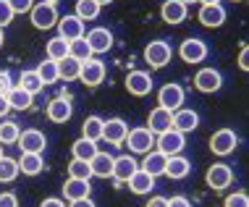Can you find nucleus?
<instances>
[{
    "label": "nucleus",
    "instance_id": "nucleus-1",
    "mask_svg": "<svg viewBox=\"0 0 249 207\" xmlns=\"http://www.w3.org/2000/svg\"><path fill=\"white\" fill-rule=\"evenodd\" d=\"M58 0H45V3H35V8L29 11L32 16V26L35 29H53V26L58 24V8H55Z\"/></svg>",
    "mask_w": 249,
    "mask_h": 207
},
{
    "label": "nucleus",
    "instance_id": "nucleus-2",
    "mask_svg": "<svg viewBox=\"0 0 249 207\" xmlns=\"http://www.w3.org/2000/svg\"><path fill=\"white\" fill-rule=\"evenodd\" d=\"M173 58V48L165 42V39H152L144 48V61L152 66V69H165Z\"/></svg>",
    "mask_w": 249,
    "mask_h": 207
},
{
    "label": "nucleus",
    "instance_id": "nucleus-3",
    "mask_svg": "<svg viewBox=\"0 0 249 207\" xmlns=\"http://www.w3.org/2000/svg\"><path fill=\"white\" fill-rule=\"evenodd\" d=\"M184 100H186L184 86L173 84V82L163 84V86H160V92H158V105H160V108H165V110H171V113H176L181 105H184Z\"/></svg>",
    "mask_w": 249,
    "mask_h": 207
},
{
    "label": "nucleus",
    "instance_id": "nucleus-4",
    "mask_svg": "<svg viewBox=\"0 0 249 207\" xmlns=\"http://www.w3.org/2000/svg\"><path fill=\"white\" fill-rule=\"evenodd\" d=\"M87 45H89L92 55H103V52H107L113 48V32L107 29V26H95V29H89L84 34Z\"/></svg>",
    "mask_w": 249,
    "mask_h": 207
},
{
    "label": "nucleus",
    "instance_id": "nucleus-5",
    "mask_svg": "<svg viewBox=\"0 0 249 207\" xmlns=\"http://www.w3.org/2000/svg\"><path fill=\"white\" fill-rule=\"evenodd\" d=\"M205 181H207V186H210V189H215V191L231 186V184H233V171H231V165H228V163H215V165H210V168H207V173H205Z\"/></svg>",
    "mask_w": 249,
    "mask_h": 207
},
{
    "label": "nucleus",
    "instance_id": "nucleus-6",
    "mask_svg": "<svg viewBox=\"0 0 249 207\" xmlns=\"http://www.w3.org/2000/svg\"><path fill=\"white\" fill-rule=\"evenodd\" d=\"M178 55H181V61H184V63L197 66V63H202L207 58V45L202 42L199 37H189V39H184V42H181Z\"/></svg>",
    "mask_w": 249,
    "mask_h": 207
},
{
    "label": "nucleus",
    "instance_id": "nucleus-7",
    "mask_svg": "<svg viewBox=\"0 0 249 207\" xmlns=\"http://www.w3.org/2000/svg\"><path fill=\"white\" fill-rule=\"evenodd\" d=\"M155 144H158V152H163L165 157H173V155H181V152H184L186 139H184L181 131L171 129V131H165V134H160L158 139H155Z\"/></svg>",
    "mask_w": 249,
    "mask_h": 207
},
{
    "label": "nucleus",
    "instance_id": "nucleus-8",
    "mask_svg": "<svg viewBox=\"0 0 249 207\" xmlns=\"http://www.w3.org/2000/svg\"><path fill=\"white\" fill-rule=\"evenodd\" d=\"M155 137L150 129H129V137H126V144H129L131 152H137V155H147V152H152L155 147Z\"/></svg>",
    "mask_w": 249,
    "mask_h": 207
},
{
    "label": "nucleus",
    "instance_id": "nucleus-9",
    "mask_svg": "<svg viewBox=\"0 0 249 207\" xmlns=\"http://www.w3.org/2000/svg\"><path fill=\"white\" fill-rule=\"evenodd\" d=\"M236 144H239V137L233 134V129H218V131L210 137V150H213L218 157L231 155V152L236 150Z\"/></svg>",
    "mask_w": 249,
    "mask_h": 207
},
{
    "label": "nucleus",
    "instance_id": "nucleus-10",
    "mask_svg": "<svg viewBox=\"0 0 249 207\" xmlns=\"http://www.w3.org/2000/svg\"><path fill=\"white\" fill-rule=\"evenodd\" d=\"M152 86H155V79L147 71H129V76H126V89L134 97H147L152 92Z\"/></svg>",
    "mask_w": 249,
    "mask_h": 207
},
{
    "label": "nucleus",
    "instance_id": "nucleus-11",
    "mask_svg": "<svg viewBox=\"0 0 249 207\" xmlns=\"http://www.w3.org/2000/svg\"><path fill=\"white\" fill-rule=\"evenodd\" d=\"M194 86H197L202 95H213V92H220L223 76H220L218 69H199L197 76H194Z\"/></svg>",
    "mask_w": 249,
    "mask_h": 207
},
{
    "label": "nucleus",
    "instance_id": "nucleus-12",
    "mask_svg": "<svg viewBox=\"0 0 249 207\" xmlns=\"http://www.w3.org/2000/svg\"><path fill=\"white\" fill-rule=\"evenodd\" d=\"M18 150L21 152H35V155H42L45 147H48V139L39 129H24L21 134H18Z\"/></svg>",
    "mask_w": 249,
    "mask_h": 207
},
{
    "label": "nucleus",
    "instance_id": "nucleus-13",
    "mask_svg": "<svg viewBox=\"0 0 249 207\" xmlns=\"http://www.w3.org/2000/svg\"><path fill=\"white\" fill-rule=\"evenodd\" d=\"M58 37H63L66 42H73V39H82L84 37V21L73 13V16H63L58 18Z\"/></svg>",
    "mask_w": 249,
    "mask_h": 207
},
{
    "label": "nucleus",
    "instance_id": "nucleus-14",
    "mask_svg": "<svg viewBox=\"0 0 249 207\" xmlns=\"http://www.w3.org/2000/svg\"><path fill=\"white\" fill-rule=\"evenodd\" d=\"M129 137V123L124 118H107L103 123V139L110 144H124Z\"/></svg>",
    "mask_w": 249,
    "mask_h": 207
},
{
    "label": "nucleus",
    "instance_id": "nucleus-15",
    "mask_svg": "<svg viewBox=\"0 0 249 207\" xmlns=\"http://www.w3.org/2000/svg\"><path fill=\"white\" fill-rule=\"evenodd\" d=\"M147 129H150L155 137H160V134H165V131H171V129H173V113L158 105L155 110H150V118H147Z\"/></svg>",
    "mask_w": 249,
    "mask_h": 207
},
{
    "label": "nucleus",
    "instance_id": "nucleus-16",
    "mask_svg": "<svg viewBox=\"0 0 249 207\" xmlns=\"http://www.w3.org/2000/svg\"><path fill=\"white\" fill-rule=\"evenodd\" d=\"M79 79H82V84H87V86L103 84V82H105V63L97 61V58H89V61H84Z\"/></svg>",
    "mask_w": 249,
    "mask_h": 207
},
{
    "label": "nucleus",
    "instance_id": "nucleus-17",
    "mask_svg": "<svg viewBox=\"0 0 249 207\" xmlns=\"http://www.w3.org/2000/svg\"><path fill=\"white\" fill-rule=\"evenodd\" d=\"M48 118L53 123H66L69 118L73 116V105L69 103V97L66 95H60V97H53L50 103H48Z\"/></svg>",
    "mask_w": 249,
    "mask_h": 207
},
{
    "label": "nucleus",
    "instance_id": "nucleus-18",
    "mask_svg": "<svg viewBox=\"0 0 249 207\" xmlns=\"http://www.w3.org/2000/svg\"><path fill=\"white\" fill-rule=\"evenodd\" d=\"M139 171V163L134 160L131 155H121L116 157V163H113V181L116 184H129V178L134 176V173Z\"/></svg>",
    "mask_w": 249,
    "mask_h": 207
},
{
    "label": "nucleus",
    "instance_id": "nucleus-19",
    "mask_svg": "<svg viewBox=\"0 0 249 207\" xmlns=\"http://www.w3.org/2000/svg\"><path fill=\"white\" fill-rule=\"evenodd\" d=\"M197 18H199L202 26H207V29H218V26H223V21H226V8L220 3L218 5H202Z\"/></svg>",
    "mask_w": 249,
    "mask_h": 207
},
{
    "label": "nucleus",
    "instance_id": "nucleus-20",
    "mask_svg": "<svg viewBox=\"0 0 249 207\" xmlns=\"http://www.w3.org/2000/svg\"><path fill=\"white\" fill-rule=\"evenodd\" d=\"M165 165H168V157L163 155V152L152 150V152L144 155V160L139 163V168H142L144 173H150L152 178H158V176H165Z\"/></svg>",
    "mask_w": 249,
    "mask_h": 207
},
{
    "label": "nucleus",
    "instance_id": "nucleus-21",
    "mask_svg": "<svg viewBox=\"0 0 249 207\" xmlns=\"http://www.w3.org/2000/svg\"><path fill=\"white\" fill-rule=\"evenodd\" d=\"M186 8L189 5L186 3H181V0H165L163 3V8H160V16H163V21L165 24H181L186 18Z\"/></svg>",
    "mask_w": 249,
    "mask_h": 207
},
{
    "label": "nucleus",
    "instance_id": "nucleus-22",
    "mask_svg": "<svg viewBox=\"0 0 249 207\" xmlns=\"http://www.w3.org/2000/svg\"><path fill=\"white\" fill-rule=\"evenodd\" d=\"M199 126V116L189 108H178L176 113H173V129L181 131V134H189V131H194Z\"/></svg>",
    "mask_w": 249,
    "mask_h": 207
},
{
    "label": "nucleus",
    "instance_id": "nucleus-23",
    "mask_svg": "<svg viewBox=\"0 0 249 207\" xmlns=\"http://www.w3.org/2000/svg\"><path fill=\"white\" fill-rule=\"evenodd\" d=\"M16 163H18V173H24V176H39L45 171L42 155H35V152H21V157Z\"/></svg>",
    "mask_w": 249,
    "mask_h": 207
},
{
    "label": "nucleus",
    "instance_id": "nucleus-24",
    "mask_svg": "<svg viewBox=\"0 0 249 207\" xmlns=\"http://www.w3.org/2000/svg\"><path fill=\"white\" fill-rule=\"evenodd\" d=\"M192 173V163L186 160L184 155H173L168 157V165H165V176L173 178V181H181V178H186Z\"/></svg>",
    "mask_w": 249,
    "mask_h": 207
},
{
    "label": "nucleus",
    "instance_id": "nucleus-25",
    "mask_svg": "<svg viewBox=\"0 0 249 207\" xmlns=\"http://www.w3.org/2000/svg\"><path fill=\"white\" fill-rule=\"evenodd\" d=\"M92 194V186L89 181H79V178H69V181L63 184V199H69V202H76V199H87Z\"/></svg>",
    "mask_w": 249,
    "mask_h": 207
},
{
    "label": "nucleus",
    "instance_id": "nucleus-26",
    "mask_svg": "<svg viewBox=\"0 0 249 207\" xmlns=\"http://www.w3.org/2000/svg\"><path fill=\"white\" fill-rule=\"evenodd\" d=\"M113 163H116V157H113V155H107V152H97V155L89 160L92 176H97V178H110V176H113Z\"/></svg>",
    "mask_w": 249,
    "mask_h": 207
},
{
    "label": "nucleus",
    "instance_id": "nucleus-27",
    "mask_svg": "<svg viewBox=\"0 0 249 207\" xmlns=\"http://www.w3.org/2000/svg\"><path fill=\"white\" fill-rule=\"evenodd\" d=\"M97 142H92V139H84V137H79L76 142L71 144V155L73 160H84V163H89L92 157L97 155Z\"/></svg>",
    "mask_w": 249,
    "mask_h": 207
},
{
    "label": "nucleus",
    "instance_id": "nucleus-28",
    "mask_svg": "<svg viewBox=\"0 0 249 207\" xmlns=\"http://www.w3.org/2000/svg\"><path fill=\"white\" fill-rule=\"evenodd\" d=\"M129 189L134 191V194H150V191L155 189V178L150 176V173H144L142 168H139L137 173H134V176L129 178Z\"/></svg>",
    "mask_w": 249,
    "mask_h": 207
},
{
    "label": "nucleus",
    "instance_id": "nucleus-29",
    "mask_svg": "<svg viewBox=\"0 0 249 207\" xmlns=\"http://www.w3.org/2000/svg\"><path fill=\"white\" fill-rule=\"evenodd\" d=\"M5 100H8V108L11 110H29L32 108V97L29 92H24L21 86H13V89L8 92V95H5Z\"/></svg>",
    "mask_w": 249,
    "mask_h": 207
},
{
    "label": "nucleus",
    "instance_id": "nucleus-30",
    "mask_svg": "<svg viewBox=\"0 0 249 207\" xmlns=\"http://www.w3.org/2000/svg\"><path fill=\"white\" fill-rule=\"evenodd\" d=\"M18 86L35 97V95H39V92L45 89V82L37 76V71H21V76H18Z\"/></svg>",
    "mask_w": 249,
    "mask_h": 207
},
{
    "label": "nucleus",
    "instance_id": "nucleus-31",
    "mask_svg": "<svg viewBox=\"0 0 249 207\" xmlns=\"http://www.w3.org/2000/svg\"><path fill=\"white\" fill-rule=\"evenodd\" d=\"M45 52H48L50 61L60 63L63 58H69V42H66L63 37H53V39H48V45H45Z\"/></svg>",
    "mask_w": 249,
    "mask_h": 207
},
{
    "label": "nucleus",
    "instance_id": "nucleus-32",
    "mask_svg": "<svg viewBox=\"0 0 249 207\" xmlns=\"http://www.w3.org/2000/svg\"><path fill=\"white\" fill-rule=\"evenodd\" d=\"M79 73H82V63L76 61V58H63V61L58 63V79H66V82H73V79H79Z\"/></svg>",
    "mask_w": 249,
    "mask_h": 207
},
{
    "label": "nucleus",
    "instance_id": "nucleus-33",
    "mask_svg": "<svg viewBox=\"0 0 249 207\" xmlns=\"http://www.w3.org/2000/svg\"><path fill=\"white\" fill-rule=\"evenodd\" d=\"M103 123L105 121L100 116H89L82 123V137L84 139H92V142H100V139H103Z\"/></svg>",
    "mask_w": 249,
    "mask_h": 207
},
{
    "label": "nucleus",
    "instance_id": "nucleus-34",
    "mask_svg": "<svg viewBox=\"0 0 249 207\" xmlns=\"http://www.w3.org/2000/svg\"><path fill=\"white\" fill-rule=\"evenodd\" d=\"M100 8H103V5H100L97 0H76V16L82 18V21H95L100 16Z\"/></svg>",
    "mask_w": 249,
    "mask_h": 207
},
{
    "label": "nucleus",
    "instance_id": "nucleus-35",
    "mask_svg": "<svg viewBox=\"0 0 249 207\" xmlns=\"http://www.w3.org/2000/svg\"><path fill=\"white\" fill-rule=\"evenodd\" d=\"M35 71H37V76L45 82V86L58 82V63L50 61V58H48V61H39V66H37Z\"/></svg>",
    "mask_w": 249,
    "mask_h": 207
},
{
    "label": "nucleus",
    "instance_id": "nucleus-36",
    "mask_svg": "<svg viewBox=\"0 0 249 207\" xmlns=\"http://www.w3.org/2000/svg\"><path fill=\"white\" fill-rule=\"evenodd\" d=\"M18 134H21L18 123L16 121H5L3 118V123H0V144H16Z\"/></svg>",
    "mask_w": 249,
    "mask_h": 207
},
{
    "label": "nucleus",
    "instance_id": "nucleus-37",
    "mask_svg": "<svg viewBox=\"0 0 249 207\" xmlns=\"http://www.w3.org/2000/svg\"><path fill=\"white\" fill-rule=\"evenodd\" d=\"M18 176V163L13 157H0V184H11Z\"/></svg>",
    "mask_w": 249,
    "mask_h": 207
},
{
    "label": "nucleus",
    "instance_id": "nucleus-38",
    "mask_svg": "<svg viewBox=\"0 0 249 207\" xmlns=\"http://www.w3.org/2000/svg\"><path fill=\"white\" fill-rule=\"evenodd\" d=\"M69 55L71 58H76L79 63H84V61H89L92 58V50H89V45H87V39H73V42H69Z\"/></svg>",
    "mask_w": 249,
    "mask_h": 207
},
{
    "label": "nucleus",
    "instance_id": "nucleus-39",
    "mask_svg": "<svg viewBox=\"0 0 249 207\" xmlns=\"http://www.w3.org/2000/svg\"><path fill=\"white\" fill-rule=\"evenodd\" d=\"M69 178H79V181H89L92 178V168L84 160H71L69 163Z\"/></svg>",
    "mask_w": 249,
    "mask_h": 207
},
{
    "label": "nucleus",
    "instance_id": "nucleus-40",
    "mask_svg": "<svg viewBox=\"0 0 249 207\" xmlns=\"http://www.w3.org/2000/svg\"><path fill=\"white\" fill-rule=\"evenodd\" d=\"M223 207H249V197L244 194V191H233V194L226 197Z\"/></svg>",
    "mask_w": 249,
    "mask_h": 207
},
{
    "label": "nucleus",
    "instance_id": "nucleus-41",
    "mask_svg": "<svg viewBox=\"0 0 249 207\" xmlns=\"http://www.w3.org/2000/svg\"><path fill=\"white\" fill-rule=\"evenodd\" d=\"M13 16H16V13L11 11V5H8V0H0V26H8L11 21H13Z\"/></svg>",
    "mask_w": 249,
    "mask_h": 207
},
{
    "label": "nucleus",
    "instance_id": "nucleus-42",
    "mask_svg": "<svg viewBox=\"0 0 249 207\" xmlns=\"http://www.w3.org/2000/svg\"><path fill=\"white\" fill-rule=\"evenodd\" d=\"M8 5L13 13H29L35 8V0H8Z\"/></svg>",
    "mask_w": 249,
    "mask_h": 207
},
{
    "label": "nucleus",
    "instance_id": "nucleus-43",
    "mask_svg": "<svg viewBox=\"0 0 249 207\" xmlns=\"http://www.w3.org/2000/svg\"><path fill=\"white\" fill-rule=\"evenodd\" d=\"M13 89V79L8 71H0V97H5Z\"/></svg>",
    "mask_w": 249,
    "mask_h": 207
},
{
    "label": "nucleus",
    "instance_id": "nucleus-44",
    "mask_svg": "<svg viewBox=\"0 0 249 207\" xmlns=\"http://www.w3.org/2000/svg\"><path fill=\"white\" fill-rule=\"evenodd\" d=\"M0 207H18V197L13 191H3L0 194Z\"/></svg>",
    "mask_w": 249,
    "mask_h": 207
},
{
    "label": "nucleus",
    "instance_id": "nucleus-45",
    "mask_svg": "<svg viewBox=\"0 0 249 207\" xmlns=\"http://www.w3.org/2000/svg\"><path fill=\"white\" fill-rule=\"evenodd\" d=\"M236 63H239V69H241V71H247V73H249V45H244V48L239 50V61H236Z\"/></svg>",
    "mask_w": 249,
    "mask_h": 207
},
{
    "label": "nucleus",
    "instance_id": "nucleus-46",
    "mask_svg": "<svg viewBox=\"0 0 249 207\" xmlns=\"http://www.w3.org/2000/svg\"><path fill=\"white\" fill-rule=\"evenodd\" d=\"M168 207H192V202H189L184 194H176V197L168 199Z\"/></svg>",
    "mask_w": 249,
    "mask_h": 207
},
{
    "label": "nucleus",
    "instance_id": "nucleus-47",
    "mask_svg": "<svg viewBox=\"0 0 249 207\" xmlns=\"http://www.w3.org/2000/svg\"><path fill=\"white\" fill-rule=\"evenodd\" d=\"M39 207H66V199H60V197H48V199H42V205Z\"/></svg>",
    "mask_w": 249,
    "mask_h": 207
},
{
    "label": "nucleus",
    "instance_id": "nucleus-48",
    "mask_svg": "<svg viewBox=\"0 0 249 207\" xmlns=\"http://www.w3.org/2000/svg\"><path fill=\"white\" fill-rule=\"evenodd\" d=\"M144 207H168V199L165 197H152Z\"/></svg>",
    "mask_w": 249,
    "mask_h": 207
},
{
    "label": "nucleus",
    "instance_id": "nucleus-49",
    "mask_svg": "<svg viewBox=\"0 0 249 207\" xmlns=\"http://www.w3.org/2000/svg\"><path fill=\"white\" fill-rule=\"evenodd\" d=\"M69 207H97V205L92 202V197H87V199H76V202H71Z\"/></svg>",
    "mask_w": 249,
    "mask_h": 207
},
{
    "label": "nucleus",
    "instance_id": "nucleus-50",
    "mask_svg": "<svg viewBox=\"0 0 249 207\" xmlns=\"http://www.w3.org/2000/svg\"><path fill=\"white\" fill-rule=\"evenodd\" d=\"M8 110H11V108H8V100L0 97V121H3L5 116H8Z\"/></svg>",
    "mask_w": 249,
    "mask_h": 207
},
{
    "label": "nucleus",
    "instance_id": "nucleus-51",
    "mask_svg": "<svg viewBox=\"0 0 249 207\" xmlns=\"http://www.w3.org/2000/svg\"><path fill=\"white\" fill-rule=\"evenodd\" d=\"M199 3H202V5H218L220 0H199Z\"/></svg>",
    "mask_w": 249,
    "mask_h": 207
},
{
    "label": "nucleus",
    "instance_id": "nucleus-52",
    "mask_svg": "<svg viewBox=\"0 0 249 207\" xmlns=\"http://www.w3.org/2000/svg\"><path fill=\"white\" fill-rule=\"evenodd\" d=\"M3 42H5V32H3V26H0V48H3Z\"/></svg>",
    "mask_w": 249,
    "mask_h": 207
},
{
    "label": "nucleus",
    "instance_id": "nucleus-53",
    "mask_svg": "<svg viewBox=\"0 0 249 207\" xmlns=\"http://www.w3.org/2000/svg\"><path fill=\"white\" fill-rule=\"evenodd\" d=\"M97 3H100V5H107V3H113V0H97Z\"/></svg>",
    "mask_w": 249,
    "mask_h": 207
},
{
    "label": "nucleus",
    "instance_id": "nucleus-54",
    "mask_svg": "<svg viewBox=\"0 0 249 207\" xmlns=\"http://www.w3.org/2000/svg\"><path fill=\"white\" fill-rule=\"evenodd\" d=\"M181 3H186V5H189V3H199V0H181Z\"/></svg>",
    "mask_w": 249,
    "mask_h": 207
},
{
    "label": "nucleus",
    "instance_id": "nucleus-55",
    "mask_svg": "<svg viewBox=\"0 0 249 207\" xmlns=\"http://www.w3.org/2000/svg\"><path fill=\"white\" fill-rule=\"evenodd\" d=\"M0 157H3V144H0Z\"/></svg>",
    "mask_w": 249,
    "mask_h": 207
},
{
    "label": "nucleus",
    "instance_id": "nucleus-56",
    "mask_svg": "<svg viewBox=\"0 0 249 207\" xmlns=\"http://www.w3.org/2000/svg\"><path fill=\"white\" fill-rule=\"evenodd\" d=\"M233 3H241V0H233Z\"/></svg>",
    "mask_w": 249,
    "mask_h": 207
}]
</instances>
